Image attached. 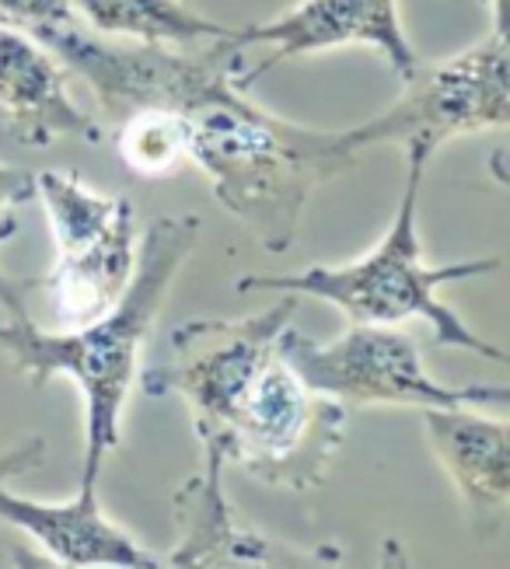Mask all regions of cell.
<instances>
[{
  "label": "cell",
  "instance_id": "obj_3",
  "mask_svg": "<svg viewBox=\"0 0 510 569\" xmlns=\"http://www.w3.org/2000/svg\"><path fill=\"white\" fill-rule=\"evenodd\" d=\"M189 161L213 186V200L241 220L266 252L294 249L304 207L326 182L347 176L360 151L347 130H311L249 102V91L192 109Z\"/></svg>",
  "mask_w": 510,
  "mask_h": 569
},
{
  "label": "cell",
  "instance_id": "obj_5",
  "mask_svg": "<svg viewBox=\"0 0 510 569\" xmlns=\"http://www.w3.org/2000/svg\"><path fill=\"white\" fill-rule=\"evenodd\" d=\"M32 39L94 91L112 127L143 109L189 116L238 88L249 91L246 46L238 42V29L197 46H161L112 39L88 29L81 18H67L32 32Z\"/></svg>",
  "mask_w": 510,
  "mask_h": 569
},
{
  "label": "cell",
  "instance_id": "obj_8",
  "mask_svg": "<svg viewBox=\"0 0 510 569\" xmlns=\"http://www.w3.org/2000/svg\"><path fill=\"white\" fill-rule=\"evenodd\" d=\"M283 357L298 375L329 399L357 406H406V409H444L461 406V391L430 378L417 339L399 326H363L329 342L311 339L298 329H283Z\"/></svg>",
  "mask_w": 510,
  "mask_h": 569
},
{
  "label": "cell",
  "instance_id": "obj_17",
  "mask_svg": "<svg viewBox=\"0 0 510 569\" xmlns=\"http://www.w3.org/2000/svg\"><path fill=\"white\" fill-rule=\"evenodd\" d=\"M42 458H46V443H42V437H32V440H26V443H18V448L0 451V482L14 479L18 472H29V468H36Z\"/></svg>",
  "mask_w": 510,
  "mask_h": 569
},
{
  "label": "cell",
  "instance_id": "obj_13",
  "mask_svg": "<svg viewBox=\"0 0 510 569\" xmlns=\"http://www.w3.org/2000/svg\"><path fill=\"white\" fill-rule=\"evenodd\" d=\"M0 521L36 538V546L60 566H109V569H158L164 556L143 549L133 535L109 521L99 503V486L78 489L67 503H39L8 492L0 482Z\"/></svg>",
  "mask_w": 510,
  "mask_h": 569
},
{
  "label": "cell",
  "instance_id": "obj_6",
  "mask_svg": "<svg viewBox=\"0 0 510 569\" xmlns=\"http://www.w3.org/2000/svg\"><path fill=\"white\" fill-rule=\"evenodd\" d=\"M36 196L50 213L57 266L46 277L60 329H81L109 311L133 280L137 228L123 196H102L67 171H39Z\"/></svg>",
  "mask_w": 510,
  "mask_h": 569
},
{
  "label": "cell",
  "instance_id": "obj_9",
  "mask_svg": "<svg viewBox=\"0 0 510 569\" xmlns=\"http://www.w3.org/2000/svg\"><path fill=\"white\" fill-rule=\"evenodd\" d=\"M238 42L252 49L266 46L270 57L259 67L246 70V88L256 84L262 70H270L283 60L326 53L339 46H368L384 57V63L396 70L399 81H409L420 70V57L412 49L399 0H301L283 14L262 24H241Z\"/></svg>",
  "mask_w": 510,
  "mask_h": 569
},
{
  "label": "cell",
  "instance_id": "obj_12",
  "mask_svg": "<svg viewBox=\"0 0 510 569\" xmlns=\"http://www.w3.org/2000/svg\"><path fill=\"white\" fill-rule=\"evenodd\" d=\"M70 70L29 32L0 24V109L18 143L50 147L53 140L99 143L102 127L67 91Z\"/></svg>",
  "mask_w": 510,
  "mask_h": 569
},
{
  "label": "cell",
  "instance_id": "obj_4",
  "mask_svg": "<svg viewBox=\"0 0 510 569\" xmlns=\"http://www.w3.org/2000/svg\"><path fill=\"white\" fill-rule=\"evenodd\" d=\"M402 151H406V182H402L399 207L392 224L384 228L381 241L371 252L339 266H308L301 273H283V277L249 273L234 283V290L311 297V301H326L343 311L350 321H363V326H402L409 318H423L441 346L472 350L486 360L510 367L507 350H500V346L482 339L476 329H469V321L437 297V290L448 283L493 273V269H500V259L486 256V259H461L448 266H430L423 259L420 192L433 154L417 143L402 147Z\"/></svg>",
  "mask_w": 510,
  "mask_h": 569
},
{
  "label": "cell",
  "instance_id": "obj_11",
  "mask_svg": "<svg viewBox=\"0 0 510 569\" xmlns=\"http://www.w3.org/2000/svg\"><path fill=\"white\" fill-rule=\"evenodd\" d=\"M420 416L476 535L500 531L510 513V419L476 406L420 409Z\"/></svg>",
  "mask_w": 510,
  "mask_h": 569
},
{
  "label": "cell",
  "instance_id": "obj_16",
  "mask_svg": "<svg viewBox=\"0 0 510 569\" xmlns=\"http://www.w3.org/2000/svg\"><path fill=\"white\" fill-rule=\"evenodd\" d=\"M36 196V176L26 168L0 164V241L14 234V207L29 203ZM0 308L8 311V318H29V308L21 301V290L4 277L0 269Z\"/></svg>",
  "mask_w": 510,
  "mask_h": 569
},
{
  "label": "cell",
  "instance_id": "obj_14",
  "mask_svg": "<svg viewBox=\"0 0 510 569\" xmlns=\"http://www.w3.org/2000/svg\"><path fill=\"white\" fill-rule=\"evenodd\" d=\"M70 4L88 29L112 39L197 46L234 32L231 24L189 8L186 0H70Z\"/></svg>",
  "mask_w": 510,
  "mask_h": 569
},
{
  "label": "cell",
  "instance_id": "obj_19",
  "mask_svg": "<svg viewBox=\"0 0 510 569\" xmlns=\"http://www.w3.org/2000/svg\"><path fill=\"white\" fill-rule=\"evenodd\" d=\"M490 176H493L500 186L510 189V147H500V151L493 154V161H490Z\"/></svg>",
  "mask_w": 510,
  "mask_h": 569
},
{
  "label": "cell",
  "instance_id": "obj_1",
  "mask_svg": "<svg viewBox=\"0 0 510 569\" xmlns=\"http://www.w3.org/2000/svg\"><path fill=\"white\" fill-rule=\"evenodd\" d=\"M294 293L246 318H192L172 350L140 375L148 395L186 402L207 451L287 492H311L347 437V406L314 391L280 350Z\"/></svg>",
  "mask_w": 510,
  "mask_h": 569
},
{
  "label": "cell",
  "instance_id": "obj_2",
  "mask_svg": "<svg viewBox=\"0 0 510 569\" xmlns=\"http://www.w3.org/2000/svg\"><path fill=\"white\" fill-rule=\"evenodd\" d=\"M200 234L203 220L192 213L154 220L140 241L137 269L123 297L81 329L46 332L32 318H8L0 326V350L14 360L32 388H42L57 375H67L81 388L84 486H99L106 458L119 448V423H123V406L140 375V353Z\"/></svg>",
  "mask_w": 510,
  "mask_h": 569
},
{
  "label": "cell",
  "instance_id": "obj_15",
  "mask_svg": "<svg viewBox=\"0 0 510 569\" xmlns=\"http://www.w3.org/2000/svg\"><path fill=\"white\" fill-rule=\"evenodd\" d=\"M116 151L123 164L140 179H164L176 176L189 161V127L186 116L164 109L133 112L116 127Z\"/></svg>",
  "mask_w": 510,
  "mask_h": 569
},
{
  "label": "cell",
  "instance_id": "obj_7",
  "mask_svg": "<svg viewBox=\"0 0 510 569\" xmlns=\"http://www.w3.org/2000/svg\"><path fill=\"white\" fill-rule=\"evenodd\" d=\"M406 91L381 116L347 130L363 154L368 147H427L433 154L454 137L510 130V39L486 36L458 57L420 63Z\"/></svg>",
  "mask_w": 510,
  "mask_h": 569
},
{
  "label": "cell",
  "instance_id": "obj_10",
  "mask_svg": "<svg viewBox=\"0 0 510 569\" xmlns=\"http://www.w3.org/2000/svg\"><path fill=\"white\" fill-rule=\"evenodd\" d=\"M224 458L203 448V465L182 489H176L179 541L164 556V566H336V549H294L241 525L224 492Z\"/></svg>",
  "mask_w": 510,
  "mask_h": 569
},
{
  "label": "cell",
  "instance_id": "obj_18",
  "mask_svg": "<svg viewBox=\"0 0 510 569\" xmlns=\"http://www.w3.org/2000/svg\"><path fill=\"white\" fill-rule=\"evenodd\" d=\"M461 406L510 412V385H461Z\"/></svg>",
  "mask_w": 510,
  "mask_h": 569
}]
</instances>
